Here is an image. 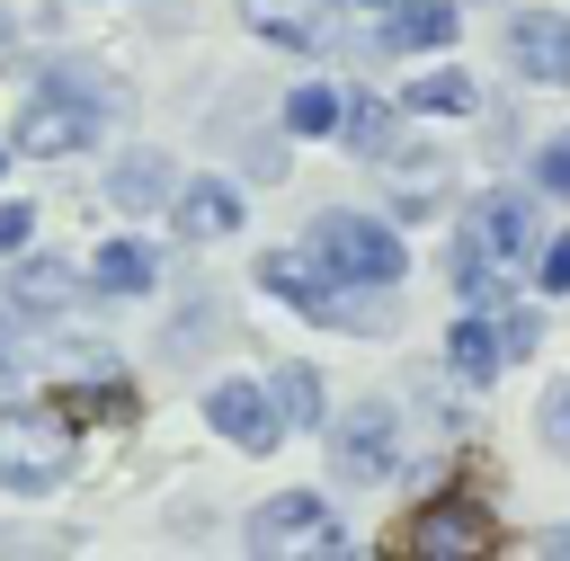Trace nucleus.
<instances>
[{"mask_svg": "<svg viewBox=\"0 0 570 561\" xmlns=\"http://www.w3.org/2000/svg\"><path fill=\"white\" fill-rule=\"evenodd\" d=\"M534 240H543L534 196H481L472 223H463V249H454V285H463L481 312H508V267H525Z\"/></svg>", "mask_w": 570, "mask_h": 561, "instance_id": "nucleus-1", "label": "nucleus"}, {"mask_svg": "<svg viewBox=\"0 0 570 561\" xmlns=\"http://www.w3.org/2000/svg\"><path fill=\"white\" fill-rule=\"evenodd\" d=\"M107 80L89 71V62H62V71H45V89L27 98V116H18V151H36V160H62V151H80L98 125H107Z\"/></svg>", "mask_w": 570, "mask_h": 561, "instance_id": "nucleus-2", "label": "nucleus"}, {"mask_svg": "<svg viewBox=\"0 0 570 561\" xmlns=\"http://www.w3.org/2000/svg\"><path fill=\"white\" fill-rule=\"evenodd\" d=\"M312 258H321L330 285H356V294H383V285L410 267L401 232L374 223V214H321V223H312Z\"/></svg>", "mask_w": 570, "mask_h": 561, "instance_id": "nucleus-3", "label": "nucleus"}, {"mask_svg": "<svg viewBox=\"0 0 570 561\" xmlns=\"http://www.w3.org/2000/svg\"><path fill=\"white\" fill-rule=\"evenodd\" d=\"M62 454H71V436H62L45 410H0V490L45 499V490L62 481Z\"/></svg>", "mask_w": 570, "mask_h": 561, "instance_id": "nucleus-4", "label": "nucleus"}, {"mask_svg": "<svg viewBox=\"0 0 570 561\" xmlns=\"http://www.w3.org/2000/svg\"><path fill=\"white\" fill-rule=\"evenodd\" d=\"M490 543H499V525H490L481 499H428V508L392 534V552H419V561H472V552H490Z\"/></svg>", "mask_w": 570, "mask_h": 561, "instance_id": "nucleus-5", "label": "nucleus"}, {"mask_svg": "<svg viewBox=\"0 0 570 561\" xmlns=\"http://www.w3.org/2000/svg\"><path fill=\"white\" fill-rule=\"evenodd\" d=\"M330 427V419H321ZM330 463H338V481H383L392 463H401V410L392 401H356L338 427H330Z\"/></svg>", "mask_w": 570, "mask_h": 561, "instance_id": "nucleus-6", "label": "nucleus"}, {"mask_svg": "<svg viewBox=\"0 0 570 561\" xmlns=\"http://www.w3.org/2000/svg\"><path fill=\"white\" fill-rule=\"evenodd\" d=\"M205 419H214L240 454H267V445L285 436V410H276L267 383H214V392H205Z\"/></svg>", "mask_w": 570, "mask_h": 561, "instance_id": "nucleus-7", "label": "nucleus"}, {"mask_svg": "<svg viewBox=\"0 0 570 561\" xmlns=\"http://www.w3.org/2000/svg\"><path fill=\"white\" fill-rule=\"evenodd\" d=\"M285 543H312V552H338V525H330V508H321V499H303V490H285V499H267V508L249 516V552H285Z\"/></svg>", "mask_w": 570, "mask_h": 561, "instance_id": "nucleus-8", "label": "nucleus"}, {"mask_svg": "<svg viewBox=\"0 0 570 561\" xmlns=\"http://www.w3.org/2000/svg\"><path fill=\"white\" fill-rule=\"evenodd\" d=\"M508 62L525 80H570V18L561 9H517L508 18Z\"/></svg>", "mask_w": 570, "mask_h": 561, "instance_id": "nucleus-9", "label": "nucleus"}, {"mask_svg": "<svg viewBox=\"0 0 570 561\" xmlns=\"http://www.w3.org/2000/svg\"><path fill=\"white\" fill-rule=\"evenodd\" d=\"M383 18H392V27H383L392 53H445V45L463 36V9H454V0H392Z\"/></svg>", "mask_w": 570, "mask_h": 561, "instance_id": "nucleus-10", "label": "nucleus"}, {"mask_svg": "<svg viewBox=\"0 0 570 561\" xmlns=\"http://www.w3.org/2000/svg\"><path fill=\"white\" fill-rule=\"evenodd\" d=\"M240 18H249L267 45H285V53H312V45L330 36V0H240Z\"/></svg>", "mask_w": 570, "mask_h": 561, "instance_id": "nucleus-11", "label": "nucleus"}, {"mask_svg": "<svg viewBox=\"0 0 570 561\" xmlns=\"http://www.w3.org/2000/svg\"><path fill=\"white\" fill-rule=\"evenodd\" d=\"M169 205H178V232H187V240H232V232H240V196H232L223 178H187Z\"/></svg>", "mask_w": 570, "mask_h": 561, "instance_id": "nucleus-12", "label": "nucleus"}, {"mask_svg": "<svg viewBox=\"0 0 570 561\" xmlns=\"http://www.w3.org/2000/svg\"><path fill=\"white\" fill-rule=\"evenodd\" d=\"M258 285H267V294H285L303 321H330V312H338V285L321 276V258L303 267V258H285V249H276V258H258Z\"/></svg>", "mask_w": 570, "mask_h": 561, "instance_id": "nucleus-13", "label": "nucleus"}, {"mask_svg": "<svg viewBox=\"0 0 570 561\" xmlns=\"http://www.w3.org/2000/svg\"><path fill=\"white\" fill-rule=\"evenodd\" d=\"M107 196H116L125 214H142V205H169L178 187H169V160H160V151H125V160L107 169Z\"/></svg>", "mask_w": 570, "mask_h": 561, "instance_id": "nucleus-14", "label": "nucleus"}, {"mask_svg": "<svg viewBox=\"0 0 570 561\" xmlns=\"http://www.w3.org/2000/svg\"><path fill=\"white\" fill-rule=\"evenodd\" d=\"M445 356H454V374H463V383H490V374H499V329H490V321L472 312V321H454Z\"/></svg>", "mask_w": 570, "mask_h": 561, "instance_id": "nucleus-15", "label": "nucleus"}, {"mask_svg": "<svg viewBox=\"0 0 570 561\" xmlns=\"http://www.w3.org/2000/svg\"><path fill=\"white\" fill-rule=\"evenodd\" d=\"M481 89L463 80V71H428V80H401V107H419V116H463Z\"/></svg>", "mask_w": 570, "mask_h": 561, "instance_id": "nucleus-16", "label": "nucleus"}, {"mask_svg": "<svg viewBox=\"0 0 570 561\" xmlns=\"http://www.w3.org/2000/svg\"><path fill=\"white\" fill-rule=\"evenodd\" d=\"M338 125H347V89H294V98H285V134H312V142H321V134H338Z\"/></svg>", "mask_w": 570, "mask_h": 561, "instance_id": "nucleus-17", "label": "nucleus"}, {"mask_svg": "<svg viewBox=\"0 0 570 561\" xmlns=\"http://www.w3.org/2000/svg\"><path fill=\"white\" fill-rule=\"evenodd\" d=\"M276 410H285V427H321V374L312 365H276Z\"/></svg>", "mask_w": 570, "mask_h": 561, "instance_id": "nucleus-18", "label": "nucleus"}, {"mask_svg": "<svg viewBox=\"0 0 570 561\" xmlns=\"http://www.w3.org/2000/svg\"><path fill=\"white\" fill-rule=\"evenodd\" d=\"M98 285H107V294H142V285H151V249H142V240H107V249H98Z\"/></svg>", "mask_w": 570, "mask_h": 561, "instance_id": "nucleus-19", "label": "nucleus"}, {"mask_svg": "<svg viewBox=\"0 0 570 561\" xmlns=\"http://www.w3.org/2000/svg\"><path fill=\"white\" fill-rule=\"evenodd\" d=\"M62 419H134V383H89V392H62Z\"/></svg>", "mask_w": 570, "mask_h": 561, "instance_id": "nucleus-20", "label": "nucleus"}, {"mask_svg": "<svg viewBox=\"0 0 570 561\" xmlns=\"http://www.w3.org/2000/svg\"><path fill=\"white\" fill-rule=\"evenodd\" d=\"M18 303H27V312H36V303L62 312V303H71V276H62L53 258H45V267H18Z\"/></svg>", "mask_w": 570, "mask_h": 561, "instance_id": "nucleus-21", "label": "nucleus"}, {"mask_svg": "<svg viewBox=\"0 0 570 561\" xmlns=\"http://www.w3.org/2000/svg\"><path fill=\"white\" fill-rule=\"evenodd\" d=\"M534 187H543V196H570V134H552V142H543V160H534Z\"/></svg>", "mask_w": 570, "mask_h": 561, "instance_id": "nucleus-22", "label": "nucleus"}, {"mask_svg": "<svg viewBox=\"0 0 570 561\" xmlns=\"http://www.w3.org/2000/svg\"><path fill=\"white\" fill-rule=\"evenodd\" d=\"M534 276H543V294H561V285H570V240H552V249H534Z\"/></svg>", "mask_w": 570, "mask_h": 561, "instance_id": "nucleus-23", "label": "nucleus"}, {"mask_svg": "<svg viewBox=\"0 0 570 561\" xmlns=\"http://www.w3.org/2000/svg\"><path fill=\"white\" fill-rule=\"evenodd\" d=\"M27 232H36V214H27V205H0V258L27 249Z\"/></svg>", "mask_w": 570, "mask_h": 561, "instance_id": "nucleus-24", "label": "nucleus"}, {"mask_svg": "<svg viewBox=\"0 0 570 561\" xmlns=\"http://www.w3.org/2000/svg\"><path fill=\"white\" fill-rule=\"evenodd\" d=\"M525 347H534V321H525V312H508V329H499V356H525Z\"/></svg>", "mask_w": 570, "mask_h": 561, "instance_id": "nucleus-25", "label": "nucleus"}, {"mask_svg": "<svg viewBox=\"0 0 570 561\" xmlns=\"http://www.w3.org/2000/svg\"><path fill=\"white\" fill-rule=\"evenodd\" d=\"M543 436H552V445H570V383L552 392V410H543Z\"/></svg>", "mask_w": 570, "mask_h": 561, "instance_id": "nucleus-26", "label": "nucleus"}, {"mask_svg": "<svg viewBox=\"0 0 570 561\" xmlns=\"http://www.w3.org/2000/svg\"><path fill=\"white\" fill-rule=\"evenodd\" d=\"M365 9H392V0H365Z\"/></svg>", "mask_w": 570, "mask_h": 561, "instance_id": "nucleus-27", "label": "nucleus"}, {"mask_svg": "<svg viewBox=\"0 0 570 561\" xmlns=\"http://www.w3.org/2000/svg\"><path fill=\"white\" fill-rule=\"evenodd\" d=\"M0 160H9V142H0Z\"/></svg>", "mask_w": 570, "mask_h": 561, "instance_id": "nucleus-28", "label": "nucleus"}]
</instances>
